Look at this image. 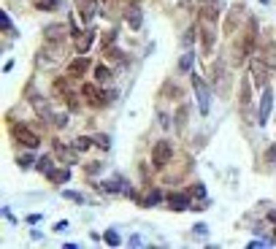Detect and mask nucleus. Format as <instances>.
Listing matches in <instances>:
<instances>
[{"mask_svg": "<svg viewBox=\"0 0 276 249\" xmlns=\"http://www.w3.org/2000/svg\"><path fill=\"white\" fill-rule=\"evenodd\" d=\"M171 154H173L171 141H157V144H154V149H152V162H154L157 168H163L165 162L171 160Z\"/></svg>", "mask_w": 276, "mask_h": 249, "instance_id": "obj_5", "label": "nucleus"}, {"mask_svg": "<svg viewBox=\"0 0 276 249\" xmlns=\"http://www.w3.org/2000/svg\"><path fill=\"white\" fill-rule=\"evenodd\" d=\"M192 62H195V54H192V52H187L184 57L179 60V68H181V71H192Z\"/></svg>", "mask_w": 276, "mask_h": 249, "instance_id": "obj_22", "label": "nucleus"}, {"mask_svg": "<svg viewBox=\"0 0 276 249\" xmlns=\"http://www.w3.org/2000/svg\"><path fill=\"white\" fill-rule=\"evenodd\" d=\"M76 9H78V17L82 22H92V17L98 14V0H76Z\"/></svg>", "mask_w": 276, "mask_h": 249, "instance_id": "obj_6", "label": "nucleus"}, {"mask_svg": "<svg viewBox=\"0 0 276 249\" xmlns=\"http://www.w3.org/2000/svg\"><path fill=\"white\" fill-rule=\"evenodd\" d=\"M241 14H244V6H233V9H230V17H227V25H225L227 35L235 33V27H239V22H241Z\"/></svg>", "mask_w": 276, "mask_h": 249, "instance_id": "obj_12", "label": "nucleus"}, {"mask_svg": "<svg viewBox=\"0 0 276 249\" xmlns=\"http://www.w3.org/2000/svg\"><path fill=\"white\" fill-rule=\"evenodd\" d=\"M44 33H46V41L49 44H60L62 35H65V25H49Z\"/></svg>", "mask_w": 276, "mask_h": 249, "instance_id": "obj_15", "label": "nucleus"}, {"mask_svg": "<svg viewBox=\"0 0 276 249\" xmlns=\"http://www.w3.org/2000/svg\"><path fill=\"white\" fill-rule=\"evenodd\" d=\"M192 79V90H195V98H198V108H201V114L206 116L209 114V108H211V92H209V84L201 79V76H190Z\"/></svg>", "mask_w": 276, "mask_h": 249, "instance_id": "obj_1", "label": "nucleus"}, {"mask_svg": "<svg viewBox=\"0 0 276 249\" xmlns=\"http://www.w3.org/2000/svg\"><path fill=\"white\" fill-rule=\"evenodd\" d=\"M95 146H100V149H108V146H111V138H108V136H95Z\"/></svg>", "mask_w": 276, "mask_h": 249, "instance_id": "obj_28", "label": "nucleus"}, {"mask_svg": "<svg viewBox=\"0 0 276 249\" xmlns=\"http://www.w3.org/2000/svg\"><path fill=\"white\" fill-rule=\"evenodd\" d=\"M0 25H3V33H11V19H9V14H0Z\"/></svg>", "mask_w": 276, "mask_h": 249, "instance_id": "obj_30", "label": "nucleus"}, {"mask_svg": "<svg viewBox=\"0 0 276 249\" xmlns=\"http://www.w3.org/2000/svg\"><path fill=\"white\" fill-rule=\"evenodd\" d=\"M95 79H98L100 84H108V81H111V71H108L106 65H98V68H95Z\"/></svg>", "mask_w": 276, "mask_h": 249, "instance_id": "obj_19", "label": "nucleus"}, {"mask_svg": "<svg viewBox=\"0 0 276 249\" xmlns=\"http://www.w3.org/2000/svg\"><path fill=\"white\" fill-rule=\"evenodd\" d=\"M190 192H192V195H195V198H201V200H206V187H203L201 182H198V184H192V190H190Z\"/></svg>", "mask_w": 276, "mask_h": 249, "instance_id": "obj_26", "label": "nucleus"}, {"mask_svg": "<svg viewBox=\"0 0 276 249\" xmlns=\"http://www.w3.org/2000/svg\"><path fill=\"white\" fill-rule=\"evenodd\" d=\"M187 111H190L187 106H181L179 111H176V130H184V124H187Z\"/></svg>", "mask_w": 276, "mask_h": 249, "instance_id": "obj_21", "label": "nucleus"}, {"mask_svg": "<svg viewBox=\"0 0 276 249\" xmlns=\"http://www.w3.org/2000/svg\"><path fill=\"white\" fill-rule=\"evenodd\" d=\"M54 124H57V128H65V124H68V114L57 111V116H54Z\"/></svg>", "mask_w": 276, "mask_h": 249, "instance_id": "obj_31", "label": "nucleus"}, {"mask_svg": "<svg viewBox=\"0 0 276 249\" xmlns=\"http://www.w3.org/2000/svg\"><path fill=\"white\" fill-rule=\"evenodd\" d=\"M73 146H76L78 152H87V149L92 146V138H84V136H82V138H76V144H73Z\"/></svg>", "mask_w": 276, "mask_h": 249, "instance_id": "obj_25", "label": "nucleus"}, {"mask_svg": "<svg viewBox=\"0 0 276 249\" xmlns=\"http://www.w3.org/2000/svg\"><path fill=\"white\" fill-rule=\"evenodd\" d=\"M68 179H70L68 168H57V171H52V174H49V182H54V184H65Z\"/></svg>", "mask_w": 276, "mask_h": 249, "instance_id": "obj_16", "label": "nucleus"}, {"mask_svg": "<svg viewBox=\"0 0 276 249\" xmlns=\"http://www.w3.org/2000/svg\"><path fill=\"white\" fill-rule=\"evenodd\" d=\"M195 35H198V30H195V27H190V30L184 33V38H181V44H184V46H190V44L195 41Z\"/></svg>", "mask_w": 276, "mask_h": 249, "instance_id": "obj_27", "label": "nucleus"}, {"mask_svg": "<svg viewBox=\"0 0 276 249\" xmlns=\"http://www.w3.org/2000/svg\"><path fill=\"white\" fill-rule=\"evenodd\" d=\"M265 160L268 162H276V144H271V149L265 152Z\"/></svg>", "mask_w": 276, "mask_h": 249, "instance_id": "obj_33", "label": "nucleus"}, {"mask_svg": "<svg viewBox=\"0 0 276 249\" xmlns=\"http://www.w3.org/2000/svg\"><path fill=\"white\" fill-rule=\"evenodd\" d=\"M192 230H195V236H206V233H209V228H206V225H203V222H201V225H195Z\"/></svg>", "mask_w": 276, "mask_h": 249, "instance_id": "obj_36", "label": "nucleus"}, {"mask_svg": "<svg viewBox=\"0 0 276 249\" xmlns=\"http://www.w3.org/2000/svg\"><path fill=\"white\" fill-rule=\"evenodd\" d=\"M33 165V157L30 154H25V157H19V168H30Z\"/></svg>", "mask_w": 276, "mask_h": 249, "instance_id": "obj_34", "label": "nucleus"}, {"mask_svg": "<svg viewBox=\"0 0 276 249\" xmlns=\"http://www.w3.org/2000/svg\"><path fill=\"white\" fill-rule=\"evenodd\" d=\"M260 57V54H257ZM268 65H276V44L273 41H265V57H263Z\"/></svg>", "mask_w": 276, "mask_h": 249, "instance_id": "obj_17", "label": "nucleus"}, {"mask_svg": "<svg viewBox=\"0 0 276 249\" xmlns=\"http://www.w3.org/2000/svg\"><path fill=\"white\" fill-rule=\"evenodd\" d=\"M3 217H6V220H9V222H17V220H14V214H11V209H9V206L3 209Z\"/></svg>", "mask_w": 276, "mask_h": 249, "instance_id": "obj_38", "label": "nucleus"}, {"mask_svg": "<svg viewBox=\"0 0 276 249\" xmlns=\"http://www.w3.org/2000/svg\"><path fill=\"white\" fill-rule=\"evenodd\" d=\"M68 228V222L65 220H62V222H57V225H54V230H57V233H62V230H65Z\"/></svg>", "mask_w": 276, "mask_h": 249, "instance_id": "obj_39", "label": "nucleus"}, {"mask_svg": "<svg viewBox=\"0 0 276 249\" xmlns=\"http://www.w3.org/2000/svg\"><path fill=\"white\" fill-rule=\"evenodd\" d=\"M87 68H90V57H76V60L68 65V76H70V79H76V76H84Z\"/></svg>", "mask_w": 276, "mask_h": 249, "instance_id": "obj_10", "label": "nucleus"}, {"mask_svg": "<svg viewBox=\"0 0 276 249\" xmlns=\"http://www.w3.org/2000/svg\"><path fill=\"white\" fill-rule=\"evenodd\" d=\"M160 198H163V192H160V190H152V192L146 195L144 203H146V206H157V203H160Z\"/></svg>", "mask_w": 276, "mask_h": 249, "instance_id": "obj_24", "label": "nucleus"}, {"mask_svg": "<svg viewBox=\"0 0 276 249\" xmlns=\"http://www.w3.org/2000/svg\"><path fill=\"white\" fill-rule=\"evenodd\" d=\"M35 168L41 171V174H46V176H49L52 171H54V165H52V157H49V154H44V157L35 162Z\"/></svg>", "mask_w": 276, "mask_h": 249, "instance_id": "obj_18", "label": "nucleus"}, {"mask_svg": "<svg viewBox=\"0 0 276 249\" xmlns=\"http://www.w3.org/2000/svg\"><path fill=\"white\" fill-rule=\"evenodd\" d=\"M60 6H62V0H38V9L41 11H54Z\"/></svg>", "mask_w": 276, "mask_h": 249, "instance_id": "obj_20", "label": "nucleus"}, {"mask_svg": "<svg viewBox=\"0 0 276 249\" xmlns=\"http://www.w3.org/2000/svg\"><path fill=\"white\" fill-rule=\"evenodd\" d=\"M54 152H57V157L62 160V162H65V165H73V162H76V157H78V149H76V146H73V149H70V146H62V144H54Z\"/></svg>", "mask_w": 276, "mask_h": 249, "instance_id": "obj_11", "label": "nucleus"}, {"mask_svg": "<svg viewBox=\"0 0 276 249\" xmlns=\"http://www.w3.org/2000/svg\"><path fill=\"white\" fill-rule=\"evenodd\" d=\"M82 95L87 98V103H90V106H103L106 103V92H100L95 84H84Z\"/></svg>", "mask_w": 276, "mask_h": 249, "instance_id": "obj_7", "label": "nucleus"}, {"mask_svg": "<svg viewBox=\"0 0 276 249\" xmlns=\"http://www.w3.org/2000/svg\"><path fill=\"white\" fill-rule=\"evenodd\" d=\"M268 217H271V222H276V209H271V212H268Z\"/></svg>", "mask_w": 276, "mask_h": 249, "instance_id": "obj_40", "label": "nucleus"}, {"mask_svg": "<svg viewBox=\"0 0 276 249\" xmlns=\"http://www.w3.org/2000/svg\"><path fill=\"white\" fill-rule=\"evenodd\" d=\"M92 38H95L92 30H87V33H76V52L78 54H87V49L92 46Z\"/></svg>", "mask_w": 276, "mask_h": 249, "instance_id": "obj_13", "label": "nucleus"}, {"mask_svg": "<svg viewBox=\"0 0 276 249\" xmlns=\"http://www.w3.org/2000/svg\"><path fill=\"white\" fill-rule=\"evenodd\" d=\"M271 108H273V90L271 87H263V98H260V108H257V124H265L268 122Z\"/></svg>", "mask_w": 276, "mask_h": 249, "instance_id": "obj_4", "label": "nucleus"}, {"mask_svg": "<svg viewBox=\"0 0 276 249\" xmlns=\"http://www.w3.org/2000/svg\"><path fill=\"white\" fill-rule=\"evenodd\" d=\"M249 71H252V79L257 81V87H265V84H268V76H271V65H268L263 57H252Z\"/></svg>", "mask_w": 276, "mask_h": 249, "instance_id": "obj_2", "label": "nucleus"}, {"mask_svg": "<svg viewBox=\"0 0 276 249\" xmlns=\"http://www.w3.org/2000/svg\"><path fill=\"white\" fill-rule=\"evenodd\" d=\"M65 198H70V200H76V203H84V195H78V192H62Z\"/></svg>", "mask_w": 276, "mask_h": 249, "instance_id": "obj_32", "label": "nucleus"}, {"mask_svg": "<svg viewBox=\"0 0 276 249\" xmlns=\"http://www.w3.org/2000/svg\"><path fill=\"white\" fill-rule=\"evenodd\" d=\"M249 246H252V249H257V246H268V241H260V238H255V241H249Z\"/></svg>", "mask_w": 276, "mask_h": 249, "instance_id": "obj_37", "label": "nucleus"}, {"mask_svg": "<svg viewBox=\"0 0 276 249\" xmlns=\"http://www.w3.org/2000/svg\"><path fill=\"white\" fill-rule=\"evenodd\" d=\"M14 138H17L19 144H25L27 149H35V146L41 144L38 133H35V130H30L27 124H14Z\"/></svg>", "mask_w": 276, "mask_h": 249, "instance_id": "obj_3", "label": "nucleus"}, {"mask_svg": "<svg viewBox=\"0 0 276 249\" xmlns=\"http://www.w3.org/2000/svg\"><path fill=\"white\" fill-rule=\"evenodd\" d=\"M128 244H130V246H144L146 241L141 238V236H130V241H128Z\"/></svg>", "mask_w": 276, "mask_h": 249, "instance_id": "obj_35", "label": "nucleus"}, {"mask_svg": "<svg viewBox=\"0 0 276 249\" xmlns=\"http://www.w3.org/2000/svg\"><path fill=\"white\" fill-rule=\"evenodd\" d=\"M103 238H106L108 246H120V244H122V238H120V233H116V230H106Z\"/></svg>", "mask_w": 276, "mask_h": 249, "instance_id": "obj_23", "label": "nucleus"}, {"mask_svg": "<svg viewBox=\"0 0 276 249\" xmlns=\"http://www.w3.org/2000/svg\"><path fill=\"white\" fill-rule=\"evenodd\" d=\"M125 19H128V25H130L133 30H141V25H144V17H141V9H138L136 3L125 9Z\"/></svg>", "mask_w": 276, "mask_h": 249, "instance_id": "obj_9", "label": "nucleus"}, {"mask_svg": "<svg viewBox=\"0 0 276 249\" xmlns=\"http://www.w3.org/2000/svg\"><path fill=\"white\" fill-rule=\"evenodd\" d=\"M33 108H35V114H38V116H44L46 122H52V124H54V116H57V111H54V108L49 106V100L35 98V100H33Z\"/></svg>", "mask_w": 276, "mask_h": 249, "instance_id": "obj_8", "label": "nucleus"}, {"mask_svg": "<svg viewBox=\"0 0 276 249\" xmlns=\"http://www.w3.org/2000/svg\"><path fill=\"white\" fill-rule=\"evenodd\" d=\"M168 206L173 209V212H187V209H190V198L173 192V195H168Z\"/></svg>", "mask_w": 276, "mask_h": 249, "instance_id": "obj_14", "label": "nucleus"}, {"mask_svg": "<svg viewBox=\"0 0 276 249\" xmlns=\"http://www.w3.org/2000/svg\"><path fill=\"white\" fill-rule=\"evenodd\" d=\"M100 171H103V162H90V165H87V174H90V176L100 174Z\"/></svg>", "mask_w": 276, "mask_h": 249, "instance_id": "obj_29", "label": "nucleus"}]
</instances>
